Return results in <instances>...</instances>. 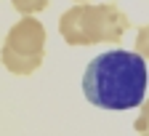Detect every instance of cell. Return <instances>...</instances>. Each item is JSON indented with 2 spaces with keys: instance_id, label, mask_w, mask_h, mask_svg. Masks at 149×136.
I'll list each match as a JSON object with an SVG mask.
<instances>
[{
  "instance_id": "obj_4",
  "label": "cell",
  "mask_w": 149,
  "mask_h": 136,
  "mask_svg": "<svg viewBox=\"0 0 149 136\" xmlns=\"http://www.w3.org/2000/svg\"><path fill=\"white\" fill-rule=\"evenodd\" d=\"M11 3H13V8L22 13V16H32L37 11H43L48 6V0H11Z\"/></svg>"
},
{
  "instance_id": "obj_7",
  "label": "cell",
  "mask_w": 149,
  "mask_h": 136,
  "mask_svg": "<svg viewBox=\"0 0 149 136\" xmlns=\"http://www.w3.org/2000/svg\"><path fill=\"white\" fill-rule=\"evenodd\" d=\"M77 3H88V0H77Z\"/></svg>"
},
{
  "instance_id": "obj_1",
  "label": "cell",
  "mask_w": 149,
  "mask_h": 136,
  "mask_svg": "<svg viewBox=\"0 0 149 136\" xmlns=\"http://www.w3.org/2000/svg\"><path fill=\"white\" fill-rule=\"evenodd\" d=\"M146 59L136 51H107L88 62L83 72V93L93 107L123 112L133 109L146 96Z\"/></svg>"
},
{
  "instance_id": "obj_5",
  "label": "cell",
  "mask_w": 149,
  "mask_h": 136,
  "mask_svg": "<svg viewBox=\"0 0 149 136\" xmlns=\"http://www.w3.org/2000/svg\"><path fill=\"white\" fill-rule=\"evenodd\" d=\"M139 107H141V112H139V118L133 120V128H136L139 136H149V99L141 102Z\"/></svg>"
},
{
  "instance_id": "obj_6",
  "label": "cell",
  "mask_w": 149,
  "mask_h": 136,
  "mask_svg": "<svg viewBox=\"0 0 149 136\" xmlns=\"http://www.w3.org/2000/svg\"><path fill=\"white\" fill-rule=\"evenodd\" d=\"M136 53L149 59V24L139 27V32H136Z\"/></svg>"
},
{
  "instance_id": "obj_2",
  "label": "cell",
  "mask_w": 149,
  "mask_h": 136,
  "mask_svg": "<svg viewBox=\"0 0 149 136\" xmlns=\"http://www.w3.org/2000/svg\"><path fill=\"white\" fill-rule=\"evenodd\" d=\"M130 27V19L112 3H77L59 19V35L69 46L117 43Z\"/></svg>"
},
{
  "instance_id": "obj_3",
  "label": "cell",
  "mask_w": 149,
  "mask_h": 136,
  "mask_svg": "<svg viewBox=\"0 0 149 136\" xmlns=\"http://www.w3.org/2000/svg\"><path fill=\"white\" fill-rule=\"evenodd\" d=\"M45 59V27L35 16H24L8 29L0 62L13 75H32Z\"/></svg>"
}]
</instances>
